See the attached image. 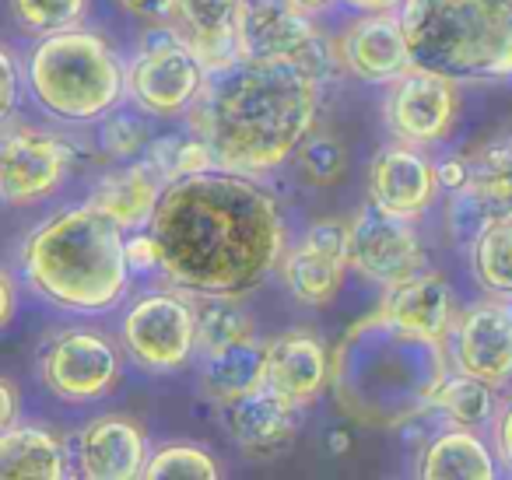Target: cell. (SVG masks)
Returning <instances> with one entry per match:
<instances>
[{"mask_svg": "<svg viewBox=\"0 0 512 480\" xmlns=\"http://www.w3.org/2000/svg\"><path fill=\"white\" fill-rule=\"evenodd\" d=\"M18 25L32 36H53V32L78 29L88 18V0H11Z\"/></svg>", "mask_w": 512, "mask_h": 480, "instance_id": "obj_32", "label": "cell"}, {"mask_svg": "<svg viewBox=\"0 0 512 480\" xmlns=\"http://www.w3.org/2000/svg\"><path fill=\"white\" fill-rule=\"evenodd\" d=\"M446 375V344L400 330L376 309L358 319L337 344L330 389L351 421L390 431L432 414Z\"/></svg>", "mask_w": 512, "mask_h": 480, "instance_id": "obj_3", "label": "cell"}, {"mask_svg": "<svg viewBox=\"0 0 512 480\" xmlns=\"http://www.w3.org/2000/svg\"><path fill=\"white\" fill-rule=\"evenodd\" d=\"M470 267L491 298L512 302V207L470 242Z\"/></svg>", "mask_w": 512, "mask_h": 480, "instance_id": "obj_28", "label": "cell"}, {"mask_svg": "<svg viewBox=\"0 0 512 480\" xmlns=\"http://www.w3.org/2000/svg\"><path fill=\"white\" fill-rule=\"evenodd\" d=\"M74 165V151L64 137L50 130L15 123L8 116V127L0 137V197L8 207H36L43 200L57 197L67 183Z\"/></svg>", "mask_w": 512, "mask_h": 480, "instance_id": "obj_11", "label": "cell"}, {"mask_svg": "<svg viewBox=\"0 0 512 480\" xmlns=\"http://www.w3.org/2000/svg\"><path fill=\"white\" fill-rule=\"evenodd\" d=\"M351 270L365 281L390 288L428 270V253L414 232L411 218H400L369 204L351 218Z\"/></svg>", "mask_w": 512, "mask_h": 480, "instance_id": "obj_13", "label": "cell"}, {"mask_svg": "<svg viewBox=\"0 0 512 480\" xmlns=\"http://www.w3.org/2000/svg\"><path fill=\"white\" fill-rule=\"evenodd\" d=\"M123 375V354L106 333L74 326L64 330L39 354V379L64 403L106 400Z\"/></svg>", "mask_w": 512, "mask_h": 480, "instance_id": "obj_9", "label": "cell"}, {"mask_svg": "<svg viewBox=\"0 0 512 480\" xmlns=\"http://www.w3.org/2000/svg\"><path fill=\"white\" fill-rule=\"evenodd\" d=\"M0 71H4V92H0V109L4 116L15 113V102H18V60H15V50L4 46L0 50Z\"/></svg>", "mask_w": 512, "mask_h": 480, "instance_id": "obj_38", "label": "cell"}, {"mask_svg": "<svg viewBox=\"0 0 512 480\" xmlns=\"http://www.w3.org/2000/svg\"><path fill=\"white\" fill-rule=\"evenodd\" d=\"M348 8L362 11V15H376V11H400L404 0H344Z\"/></svg>", "mask_w": 512, "mask_h": 480, "instance_id": "obj_42", "label": "cell"}, {"mask_svg": "<svg viewBox=\"0 0 512 480\" xmlns=\"http://www.w3.org/2000/svg\"><path fill=\"white\" fill-rule=\"evenodd\" d=\"M242 8H246V0H179L172 29L193 46L207 71H218L235 57H242Z\"/></svg>", "mask_w": 512, "mask_h": 480, "instance_id": "obj_22", "label": "cell"}, {"mask_svg": "<svg viewBox=\"0 0 512 480\" xmlns=\"http://www.w3.org/2000/svg\"><path fill=\"white\" fill-rule=\"evenodd\" d=\"M29 288L67 312H109L130 288L127 228L95 200L46 218L22 246Z\"/></svg>", "mask_w": 512, "mask_h": 480, "instance_id": "obj_4", "label": "cell"}, {"mask_svg": "<svg viewBox=\"0 0 512 480\" xmlns=\"http://www.w3.org/2000/svg\"><path fill=\"white\" fill-rule=\"evenodd\" d=\"M302 4H306V8H313V11H323V8H330L334 0H302Z\"/></svg>", "mask_w": 512, "mask_h": 480, "instance_id": "obj_46", "label": "cell"}, {"mask_svg": "<svg viewBox=\"0 0 512 480\" xmlns=\"http://www.w3.org/2000/svg\"><path fill=\"white\" fill-rule=\"evenodd\" d=\"M151 165L162 172L165 183H176L186 176H200V172L218 169V158H214L211 144L200 134H172V137H155L144 151Z\"/></svg>", "mask_w": 512, "mask_h": 480, "instance_id": "obj_29", "label": "cell"}, {"mask_svg": "<svg viewBox=\"0 0 512 480\" xmlns=\"http://www.w3.org/2000/svg\"><path fill=\"white\" fill-rule=\"evenodd\" d=\"M491 442H495L498 459L512 470V400L498 410L495 424H491Z\"/></svg>", "mask_w": 512, "mask_h": 480, "instance_id": "obj_39", "label": "cell"}, {"mask_svg": "<svg viewBox=\"0 0 512 480\" xmlns=\"http://www.w3.org/2000/svg\"><path fill=\"white\" fill-rule=\"evenodd\" d=\"M439 169V186L446 193H456L470 183V162L467 158H446V162H435Z\"/></svg>", "mask_w": 512, "mask_h": 480, "instance_id": "obj_40", "label": "cell"}, {"mask_svg": "<svg viewBox=\"0 0 512 480\" xmlns=\"http://www.w3.org/2000/svg\"><path fill=\"white\" fill-rule=\"evenodd\" d=\"M148 480H218L221 466L214 456L200 445L190 442H172L151 452V463L144 470Z\"/></svg>", "mask_w": 512, "mask_h": 480, "instance_id": "obj_31", "label": "cell"}, {"mask_svg": "<svg viewBox=\"0 0 512 480\" xmlns=\"http://www.w3.org/2000/svg\"><path fill=\"white\" fill-rule=\"evenodd\" d=\"M127 263L134 274H151V270L162 274V249H158L155 235H151L148 228L127 235Z\"/></svg>", "mask_w": 512, "mask_h": 480, "instance_id": "obj_36", "label": "cell"}, {"mask_svg": "<svg viewBox=\"0 0 512 480\" xmlns=\"http://www.w3.org/2000/svg\"><path fill=\"white\" fill-rule=\"evenodd\" d=\"M0 477L4 480H60L67 477V449L43 424H11L0 435Z\"/></svg>", "mask_w": 512, "mask_h": 480, "instance_id": "obj_24", "label": "cell"}, {"mask_svg": "<svg viewBox=\"0 0 512 480\" xmlns=\"http://www.w3.org/2000/svg\"><path fill=\"white\" fill-rule=\"evenodd\" d=\"M299 403H292L274 386H260L239 400L221 403V421L235 445L246 456L267 459L281 452L299 428Z\"/></svg>", "mask_w": 512, "mask_h": 480, "instance_id": "obj_19", "label": "cell"}, {"mask_svg": "<svg viewBox=\"0 0 512 480\" xmlns=\"http://www.w3.org/2000/svg\"><path fill=\"white\" fill-rule=\"evenodd\" d=\"M165 186L169 183L162 179V172H158L148 158H141V162H127L123 169L102 176L92 200L106 214H113L127 232H137V228L151 225Z\"/></svg>", "mask_w": 512, "mask_h": 480, "instance_id": "obj_23", "label": "cell"}, {"mask_svg": "<svg viewBox=\"0 0 512 480\" xmlns=\"http://www.w3.org/2000/svg\"><path fill=\"white\" fill-rule=\"evenodd\" d=\"M348 445L351 442H348V435H344V431H334V435H330V449H334V452L337 449H348Z\"/></svg>", "mask_w": 512, "mask_h": 480, "instance_id": "obj_44", "label": "cell"}, {"mask_svg": "<svg viewBox=\"0 0 512 480\" xmlns=\"http://www.w3.org/2000/svg\"><path fill=\"white\" fill-rule=\"evenodd\" d=\"M200 337V305L183 288L148 291L120 319V344L137 368L151 375L179 372L193 361Z\"/></svg>", "mask_w": 512, "mask_h": 480, "instance_id": "obj_7", "label": "cell"}, {"mask_svg": "<svg viewBox=\"0 0 512 480\" xmlns=\"http://www.w3.org/2000/svg\"><path fill=\"white\" fill-rule=\"evenodd\" d=\"M351 270V228L341 221H316L299 246L281 260V281L288 295L306 309L330 305Z\"/></svg>", "mask_w": 512, "mask_h": 480, "instance_id": "obj_14", "label": "cell"}, {"mask_svg": "<svg viewBox=\"0 0 512 480\" xmlns=\"http://www.w3.org/2000/svg\"><path fill=\"white\" fill-rule=\"evenodd\" d=\"M25 81L43 113L67 123H102L127 99V67L85 25L39 39L25 64Z\"/></svg>", "mask_w": 512, "mask_h": 480, "instance_id": "obj_6", "label": "cell"}, {"mask_svg": "<svg viewBox=\"0 0 512 480\" xmlns=\"http://www.w3.org/2000/svg\"><path fill=\"white\" fill-rule=\"evenodd\" d=\"M502 211H509V207L495 204L491 197H484L477 186H463V190L449 193V207H446V225L449 232H453L456 242H474L477 235L484 232V228L491 225V221L498 218Z\"/></svg>", "mask_w": 512, "mask_h": 480, "instance_id": "obj_33", "label": "cell"}, {"mask_svg": "<svg viewBox=\"0 0 512 480\" xmlns=\"http://www.w3.org/2000/svg\"><path fill=\"white\" fill-rule=\"evenodd\" d=\"M337 64L358 81L390 85L414 67V53L407 43V29L400 11H376L351 22L334 43Z\"/></svg>", "mask_w": 512, "mask_h": 480, "instance_id": "obj_16", "label": "cell"}, {"mask_svg": "<svg viewBox=\"0 0 512 480\" xmlns=\"http://www.w3.org/2000/svg\"><path fill=\"white\" fill-rule=\"evenodd\" d=\"M498 452L477 435L474 428H456L449 424L442 435L432 438L421 459V477L425 480H491L498 477L495 466Z\"/></svg>", "mask_w": 512, "mask_h": 480, "instance_id": "obj_26", "label": "cell"}, {"mask_svg": "<svg viewBox=\"0 0 512 480\" xmlns=\"http://www.w3.org/2000/svg\"><path fill=\"white\" fill-rule=\"evenodd\" d=\"M449 361L456 372L505 389L512 382V302L491 298L456 316L449 333Z\"/></svg>", "mask_w": 512, "mask_h": 480, "instance_id": "obj_15", "label": "cell"}, {"mask_svg": "<svg viewBox=\"0 0 512 480\" xmlns=\"http://www.w3.org/2000/svg\"><path fill=\"white\" fill-rule=\"evenodd\" d=\"M0 295H4V312H0V323L8 326L15 319V277L4 274L0 277Z\"/></svg>", "mask_w": 512, "mask_h": 480, "instance_id": "obj_43", "label": "cell"}, {"mask_svg": "<svg viewBox=\"0 0 512 480\" xmlns=\"http://www.w3.org/2000/svg\"><path fill=\"white\" fill-rule=\"evenodd\" d=\"M260 386H267V344H260L256 337L225 351L200 354V393L218 407Z\"/></svg>", "mask_w": 512, "mask_h": 480, "instance_id": "obj_25", "label": "cell"}, {"mask_svg": "<svg viewBox=\"0 0 512 480\" xmlns=\"http://www.w3.org/2000/svg\"><path fill=\"white\" fill-rule=\"evenodd\" d=\"M320 74L295 60L235 57L207 71L190 130L211 144L218 169L267 176L302 148L320 116Z\"/></svg>", "mask_w": 512, "mask_h": 480, "instance_id": "obj_2", "label": "cell"}, {"mask_svg": "<svg viewBox=\"0 0 512 480\" xmlns=\"http://www.w3.org/2000/svg\"><path fill=\"white\" fill-rule=\"evenodd\" d=\"M295 162H299L302 176L316 186H330L344 176V148L327 134H309L295 151Z\"/></svg>", "mask_w": 512, "mask_h": 480, "instance_id": "obj_34", "label": "cell"}, {"mask_svg": "<svg viewBox=\"0 0 512 480\" xmlns=\"http://www.w3.org/2000/svg\"><path fill=\"white\" fill-rule=\"evenodd\" d=\"M151 445L134 417L102 414L78 431L74 459L88 480H137L151 463Z\"/></svg>", "mask_w": 512, "mask_h": 480, "instance_id": "obj_18", "label": "cell"}, {"mask_svg": "<svg viewBox=\"0 0 512 480\" xmlns=\"http://www.w3.org/2000/svg\"><path fill=\"white\" fill-rule=\"evenodd\" d=\"M15 414H18V389H15V382H11V379H4V382H0V428H11V424H18Z\"/></svg>", "mask_w": 512, "mask_h": 480, "instance_id": "obj_41", "label": "cell"}, {"mask_svg": "<svg viewBox=\"0 0 512 480\" xmlns=\"http://www.w3.org/2000/svg\"><path fill=\"white\" fill-rule=\"evenodd\" d=\"M99 144L109 158H120V162H130L137 158L141 151H148L151 137H148V127H144L141 116L134 113H109L99 127Z\"/></svg>", "mask_w": 512, "mask_h": 480, "instance_id": "obj_35", "label": "cell"}, {"mask_svg": "<svg viewBox=\"0 0 512 480\" xmlns=\"http://www.w3.org/2000/svg\"><path fill=\"white\" fill-rule=\"evenodd\" d=\"M379 312L400 330L439 340V344H446L456 326L453 295H449L446 281L439 274H432V270H421V274L407 277V281L383 288Z\"/></svg>", "mask_w": 512, "mask_h": 480, "instance_id": "obj_21", "label": "cell"}, {"mask_svg": "<svg viewBox=\"0 0 512 480\" xmlns=\"http://www.w3.org/2000/svg\"><path fill=\"white\" fill-rule=\"evenodd\" d=\"M123 15L137 18L144 25H172L176 22L179 0H116Z\"/></svg>", "mask_w": 512, "mask_h": 480, "instance_id": "obj_37", "label": "cell"}, {"mask_svg": "<svg viewBox=\"0 0 512 480\" xmlns=\"http://www.w3.org/2000/svg\"><path fill=\"white\" fill-rule=\"evenodd\" d=\"M148 232L162 249V277L193 298H246L288 253L274 193L228 169L165 186Z\"/></svg>", "mask_w": 512, "mask_h": 480, "instance_id": "obj_1", "label": "cell"}, {"mask_svg": "<svg viewBox=\"0 0 512 480\" xmlns=\"http://www.w3.org/2000/svg\"><path fill=\"white\" fill-rule=\"evenodd\" d=\"M495 144H498V148L505 151V158H509V162H512V130H509V134L502 137V141H495Z\"/></svg>", "mask_w": 512, "mask_h": 480, "instance_id": "obj_45", "label": "cell"}, {"mask_svg": "<svg viewBox=\"0 0 512 480\" xmlns=\"http://www.w3.org/2000/svg\"><path fill=\"white\" fill-rule=\"evenodd\" d=\"M256 326L249 312L239 305V298H200V337H197V358L200 354L225 351L242 340H253Z\"/></svg>", "mask_w": 512, "mask_h": 480, "instance_id": "obj_30", "label": "cell"}, {"mask_svg": "<svg viewBox=\"0 0 512 480\" xmlns=\"http://www.w3.org/2000/svg\"><path fill=\"white\" fill-rule=\"evenodd\" d=\"M207 81V67L193 53V46L176 29L155 36L137 50L127 67V99L134 109L155 120L190 116L200 88Z\"/></svg>", "mask_w": 512, "mask_h": 480, "instance_id": "obj_8", "label": "cell"}, {"mask_svg": "<svg viewBox=\"0 0 512 480\" xmlns=\"http://www.w3.org/2000/svg\"><path fill=\"white\" fill-rule=\"evenodd\" d=\"M414 64L453 81L512 78V0H404Z\"/></svg>", "mask_w": 512, "mask_h": 480, "instance_id": "obj_5", "label": "cell"}, {"mask_svg": "<svg viewBox=\"0 0 512 480\" xmlns=\"http://www.w3.org/2000/svg\"><path fill=\"white\" fill-rule=\"evenodd\" d=\"M456 85L460 81L425 71L418 64L397 81H390L383 99V120L393 141L418 144V148H435L446 141L460 116Z\"/></svg>", "mask_w": 512, "mask_h": 480, "instance_id": "obj_12", "label": "cell"}, {"mask_svg": "<svg viewBox=\"0 0 512 480\" xmlns=\"http://www.w3.org/2000/svg\"><path fill=\"white\" fill-rule=\"evenodd\" d=\"M439 169L425 148L404 141H390L369 162V200L400 218H421L435 204Z\"/></svg>", "mask_w": 512, "mask_h": 480, "instance_id": "obj_17", "label": "cell"}, {"mask_svg": "<svg viewBox=\"0 0 512 480\" xmlns=\"http://www.w3.org/2000/svg\"><path fill=\"white\" fill-rule=\"evenodd\" d=\"M498 389L488 386V382L474 379V375L467 372H449L446 382L439 386V393H435V403L432 410L435 414H442L449 424H456V428H488V424H495L498 417V400H495Z\"/></svg>", "mask_w": 512, "mask_h": 480, "instance_id": "obj_27", "label": "cell"}, {"mask_svg": "<svg viewBox=\"0 0 512 480\" xmlns=\"http://www.w3.org/2000/svg\"><path fill=\"white\" fill-rule=\"evenodd\" d=\"M239 46L249 57L295 60L320 78L337 64L334 46L316 25L313 8H306L302 0H246Z\"/></svg>", "mask_w": 512, "mask_h": 480, "instance_id": "obj_10", "label": "cell"}, {"mask_svg": "<svg viewBox=\"0 0 512 480\" xmlns=\"http://www.w3.org/2000/svg\"><path fill=\"white\" fill-rule=\"evenodd\" d=\"M334 379V354L316 333L288 330L267 344V386L299 407H313Z\"/></svg>", "mask_w": 512, "mask_h": 480, "instance_id": "obj_20", "label": "cell"}]
</instances>
